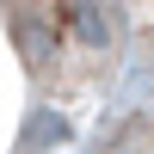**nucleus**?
I'll list each match as a JSON object with an SVG mask.
<instances>
[{
	"instance_id": "7ed1b4c3",
	"label": "nucleus",
	"mask_w": 154,
	"mask_h": 154,
	"mask_svg": "<svg viewBox=\"0 0 154 154\" xmlns=\"http://www.w3.org/2000/svg\"><path fill=\"white\" fill-rule=\"evenodd\" d=\"M19 49H25V62H31V68H43V62H49V49H56V43H49V31H43V25L19 19Z\"/></svg>"
},
{
	"instance_id": "f257e3e1",
	"label": "nucleus",
	"mask_w": 154,
	"mask_h": 154,
	"mask_svg": "<svg viewBox=\"0 0 154 154\" xmlns=\"http://www.w3.org/2000/svg\"><path fill=\"white\" fill-rule=\"evenodd\" d=\"M74 31H80L93 49H105V43H111V19H105V6H99V0H80V6H74Z\"/></svg>"
},
{
	"instance_id": "f03ea898",
	"label": "nucleus",
	"mask_w": 154,
	"mask_h": 154,
	"mask_svg": "<svg viewBox=\"0 0 154 154\" xmlns=\"http://www.w3.org/2000/svg\"><path fill=\"white\" fill-rule=\"evenodd\" d=\"M56 142H68V117H56V111H37V117H31V130H25V154L56 148Z\"/></svg>"
}]
</instances>
